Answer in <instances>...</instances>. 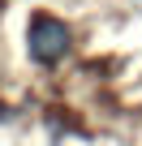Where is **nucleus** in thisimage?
Instances as JSON below:
<instances>
[{
  "instance_id": "1",
  "label": "nucleus",
  "mask_w": 142,
  "mask_h": 146,
  "mask_svg": "<svg viewBox=\"0 0 142 146\" xmlns=\"http://www.w3.org/2000/svg\"><path fill=\"white\" fill-rule=\"evenodd\" d=\"M69 43H73V35H69L65 22H56V17H47V13L30 17V30H26L30 60H39V64H56V60H65Z\"/></svg>"
}]
</instances>
